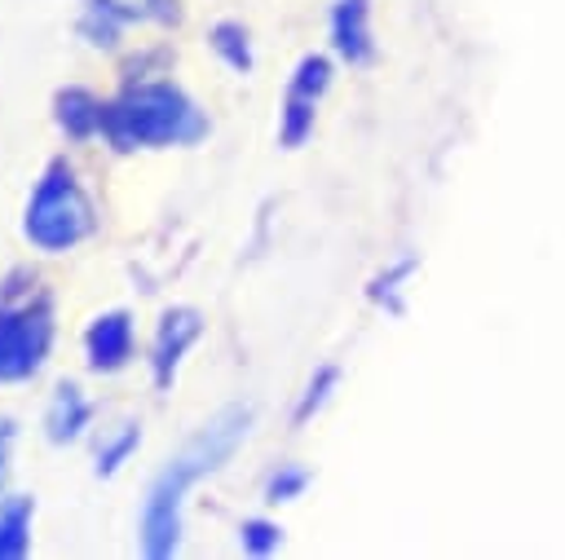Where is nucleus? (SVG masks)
I'll use <instances>...</instances> for the list:
<instances>
[{"mask_svg": "<svg viewBox=\"0 0 565 560\" xmlns=\"http://www.w3.org/2000/svg\"><path fill=\"white\" fill-rule=\"evenodd\" d=\"M247 423H252V414L238 410V406H230L212 423H203L168 459V467L154 476V485H150V494L141 503V551L146 556L159 560V556H172L177 551V542H181V507H185L190 485L199 476H207L212 467H221L234 454V445L247 437Z\"/></svg>", "mask_w": 565, "mask_h": 560, "instance_id": "nucleus-1", "label": "nucleus"}, {"mask_svg": "<svg viewBox=\"0 0 565 560\" xmlns=\"http://www.w3.org/2000/svg\"><path fill=\"white\" fill-rule=\"evenodd\" d=\"M102 132L119 150H150V146H190L207 132L199 106L172 84H137L115 97L102 115Z\"/></svg>", "mask_w": 565, "mask_h": 560, "instance_id": "nucleus-2", "label": "nucleus"}, {"mask_svg": "<svg viewBox=\"0 0 565 560\" xmlns=\"http://www.w3.org/2000/svg\"><path fill=\"white\" fill-rule=\"evenodd\" d=\"M93 203H88V194L79 190V181L62 168V163H53L44 176H40V185L31 190V203H26V220H22V234H26V243H35L40 251H66V247H75V243H84L88 234H93Z\"/></svg>", "mask_w": 565, "mask_h": 560, "instance_id": "nucleus-3", "label": "nucleus"}, {"mask_svg": "<svg viewBox=\"0 0 565 560\" xmlns=\"http://www.w3.org/2000/svg\"><path fill=\"white\" fill-rule=\"evenodd\" d=\"M53 344V309L49 300H26L0 309V384L31 379Z\"/></svg>", "mask_w": 565, "mask_h": 560, "instance_id": "nucleus-4", "label": "nucleus"}, {"mask_svg": "<svg viewBox=\"0 0 565 560\" xmlns=\"http://www.w3.org/2000/svg\"><path fill=\"white\" fill-rule=\"evenodd\" d=\"M172 4L168 0H88L79 31L88 35V44H115V35L128 22H168Z\"/></svg>", "mask_w": 565, "mask_h": 560, "instance_id": "nucleus-5", "label": "nucleus"}, {"mask_svg": "<svg viewBox=\"0 0 565 560\" xmlns=\"http://www.w3.org/2000/svg\"><path fill=\"white\" fill-rule=\"evenodd\" d=\"M199 331H203V322H199V313H194V309H168V313L159 317L154 348H150L154 388H168V384H172V375H177V366H181L185 348L199 340Z\"/></svg>", "mask_w": 565, "mask_h": 560, "instance_id": "nucleus-6", "label": "nucleus"}, {"mask_svg": "<svg viewBox=\"0 0 565 560\" xmlns=\"http://www.w3.org/2000/svg\"><path fill=\"white\" fill-rule=\"evenodd\" d=\"M84 353H88L93 370H119L132 357V317L124 309L93 317V326L84 335Z\"/></svg>", "mask_w": 565, "mask_h": 560, "instance_id": "nucleus-7", "label": "nucleus"}, {"mask_svg": "<svg viewBox=\"0 0 565 560\" xmlns=\"http://www.w3.org/2000/svg\"><path fill=\"white\" fill-rule=\"evenodd\" d=\"M88 419H93V406H88V397L79 392V384H57V392H53V401H49V410H44V432H49V441H53V445L75 441V437L88 428Z\"/></svg>", "mask_w": 565, "mask_h": 560, "instance_id": "nucleus-8", "label": "nucleus"}, {"mask_svg": "<svg viewBox=\"0 0 565 560\" xmlns=\"http://www.w3.org/2000/svg\"><path fill=\"white\" fill-rule=\"evenodd\" d=\"M331 31H335V49H340L349 62H366V57H371L366 0H340V4H335V18H331Z\"/></svg>", "mask_w": 565, "mask_h": 560, "instance_id": "nucleus-9", "label": "nucleus"}, {"mask_svg": "<svg viewBox=\"0 0 565 560\" xmlns=\"http://www.w3.org/2000/svg\"><path fill=\"white\" fill-rule=\"evenodd\" d=\"M102 115H106V106H102L93 93H84V88H66V93H57V123H62L66 137L84 141V137L102 132Z\"/></svg>", "mask_w": 565, "mask_h": 560, "instance_id": "nucleus-10", "label": "nucleus"}, {"mask_svg": "<svg viewBox=\"0 0 565 560\" xmlns=\"http://www.w3.org/2000/svg\"><path fill=\"white\" fill-rule=\"evenodd\" d=\"M31 516L35 503L26 494H13L0 503V560H18L31 547Z\"/></svg>", "mask_w": 565, "mask_h": 560, "instance_id": "nucleus-11", "label": "nucleus"}, {"mask_svg": "<svg viewBox=\"0 0 565 560\" xmlns=\"http://www.w3.org/2000/svg\"><path fill=\"white\" fill-rule=\"evenodd\" d=\"M212 49L234 66V71H247L252 66V49H247V31L238 22H216L212 26Z\"/></svg>", "mask_w": 565, "mask_h": 560, "instance_id": "nucleus-12", "label": "nucleus"}, {"mask_svg": "<svg viewBox=\"0 0 565 560\" xmlns=\"http://www.w3.org/2000/svg\"><path fill=\"white\" fill-rule=\"evenodd\" d=\"M137 445H141V428H137V423H124V428L97 450V476H115V472L124 467V459H128Z\"/></svg>", "mask_w": 565, "mask_h": 560, "instance_id": "nucleus-13", "label": "nucleus"}, {"mask_svg": "<svg viewBox=\"0 0 565 560\" xmlns=\"http://www.w3.org/2000/svg\"><path fill=\"white\" fill-rule=\"evenodd\" d=\"M243 547H247L252 556L274 551V547H278V525H269V520H247V525H243Z\"/></svg>", "mask_w": 565, "mask_h": 560, "instance_id": "nucleus-14", "label": "nucleus"}, {"mask_svg": "<svg viewBox=\"0 0 565 560\" xmlns=\"http://www.w3.org/2000/svg\"><path fill=\"white\" fill-rule=\"evenodd\" d=\"M300 485H305V472H300V467H287V472H278V476L269 481V498H274V503H278V498H291Z\"/></svg>", "mask_w": 565, "mask_h": 560, "instance_id": "nucleus-15", "label": "nucleus"}, {"mask_svg": "<svg viewBox=\"0 0 565 560\" xmlns=\"http://www.w3.org/2000/svg\"><path fill=\"white\" fill-rule=\"evenodd\" d=\"M331 379H335V370H322V375H318V384H309V397L300 401V410H296V419H305V414H309V410H313V406L322 401V392L331 388Z\"/></svg>", "mask_w": 565, "mask_h": 560, "instance_id": "nucleus-16", "label": "nucleus"}, {"mask_svg": "<svg viewBox=\"0 0 565 560\" xmlns=\"http://www.w3.org/2000/svg\"><path fill=\"white\" fill-rule=\"evenodd\" d=\"M9 450H13V419H0V485L9 472Z\"/></svg>", "mask_w": 565, "mask_h": 560, "instance_id": "nucleus-17", "label": "nucleus"}]
</instances>
